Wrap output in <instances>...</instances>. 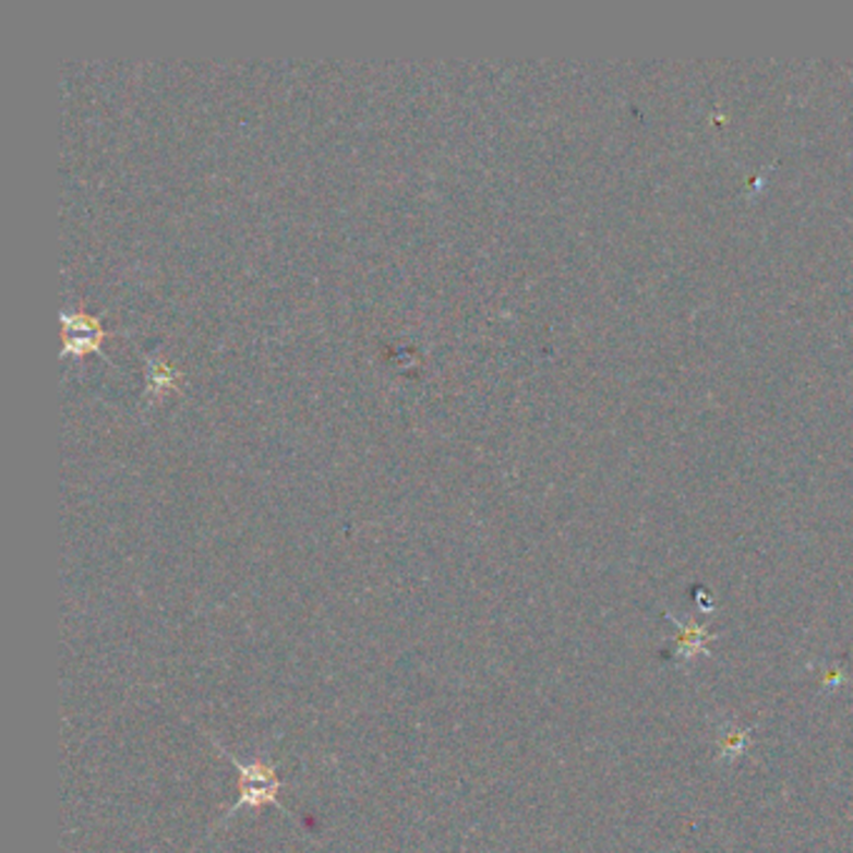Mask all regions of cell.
<instances>
[{"label":"cell","instance_id":"obj_3","mask_svg":"<svg viewBox=\"0 0 853 853\" xmlns=\"http://www.w3.org/2000/svg\"><path fill=\"white\" fill-rule=\"evenodd\" d=\"M106 336V328L100 326L96 315L85 311H65L63 313V340L65 353H85L91 348H98Z\"/></svg>","mask_w":853,"mask_h":853},{"label":"cell","instance_id":"obj_1","mask_svg":"<svg viewBox=\"0 0 853 853\" xmlns=\"http://www.w3.org/2000/svg\"><path fill=\"white\" fill-rule=\"evenodd\" d=\"M230 761L236 764L238 769V779H241V798L238 804L230 808L228 816H233L241 808H263V806H280L278 793L284 781L278 779L276 766L268 761H251V764H241L230 756Z\"/></svg>","mask_w":853,"mask_h":853},{"label":"cell","instance_id":"obj_4","mask_svg":"<svg viewBox=\"0 0 853 853\" xmlns=\"http://www.w3.org/2000/svg\"><path fill=\"white\" fill-rule=\"evenodd\" d=\"M750 729H741L733 721H723L719 726V738H716V758L721 764H733L748 750Z\"/></svg>","mask_w":853,"mask_h":853},{"label":"cell","instance_id":"obj_2","mask_svg":"<svg viewBox=\"0 0 853 853\" xmlns=\"http://www.w3.org/2000/svg\"><path fill=\"white\" fill-rule=\"evenodd\" d=\"M666 618L678 628L676 638H673V651H671L673 661L690 663L694 659H698V656L711 653L708 651V644H711L716 638V634H711V628L704 626V624H696V621L678 618L676 613H671V611H666Z\"/></svg>","mask_w":853,"mask_h":853},{"label":"cell","instance_id":"obj_6","mask_svg":"<svg viewBox=\"0 0 853 853\" xmlns=\"http://www.w3.org/2000/svg\"><path fill=\"white\" fill-rule=\"evenodd\" d=\"M846 681H849L846 671L839 669V666H833V669H826V671H824V676H821V686H824L826 690H836V688H839V686L846 684Z\"/></svg>","mask_w":853,"mask_h":853},{"label":"cell","instance_id":"obj_5","mask_svg":"<svg viewBox=\"0 0 853 853\" xmlns=\"http://www.w3.org/2000/svg\"><path fill=\"white\" fill-rule=\"evenodd\" d=\"M148 381H151V388L156 391V394H160V391L176 386V371L170 369L166 361H151Z\"/></svg>","mask_w":853,"mask_h":853}]
</instances>
